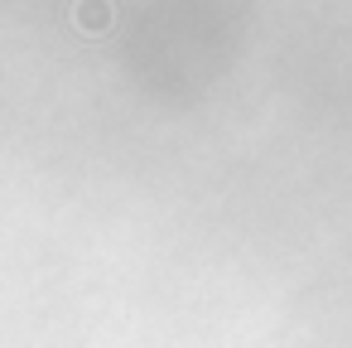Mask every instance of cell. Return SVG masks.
I'll use <instances>...</instances> for the list:
<instances>
[{
  "instance_id": "obj_1",
  "label": "cell",
  "mask_w": 352,
  "mask_h": 348,
  "mask_svg": "<svg viewBox=\"0 0 352 348\" xmlns=\"http://www.w3.org/2000/svg\"><path fill=\"white\" fill-rule=\"evenodd\" d=\"M73 25L82 34H107L116 25V6L111 0H73Z\"/></svg>"
}]
</instances>
